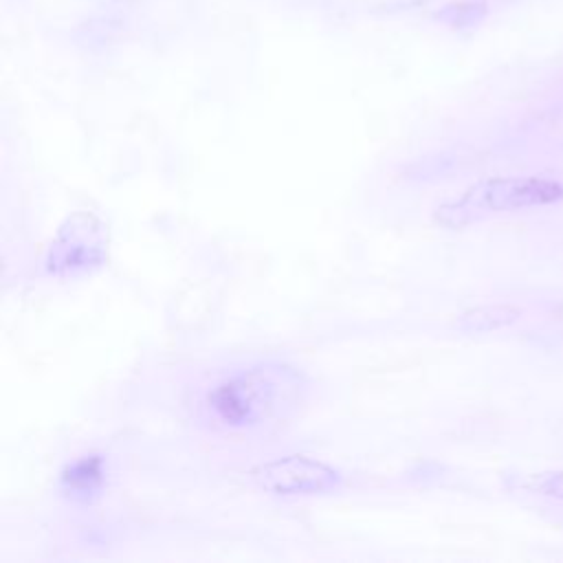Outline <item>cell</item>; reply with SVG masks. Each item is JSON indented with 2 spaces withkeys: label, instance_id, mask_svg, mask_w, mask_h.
Here are the masks:
<instances>
[{
  "label": "cell",
  "instance_id": "obj_1",
  "mask_svg": "<svg viewBox=\"0 0 563 563\" xmlns=\"http://www.w3.org/2000/svg\"><path fill=\"white\" fill-rule=\"evenodd\" d=\"M301 374L284 363H257L216 380L202 396L205 418L224 431H262L301 402Z\"/></svg>",
  "mask_w": 563,
  "mask_h": 563
},
{
  "label": "cell",
  "instance_id": "obj_2",
  "mask_svg": "<svg viewBox=\"0 0 563 563\" xmlns=\"http://www.w3.org/2000/svg\"><path fill=\"white\" fill-rule=\"evenodd\" d=\"M563 200V183L541 176H497L471 185L460 198L435 209V220L462 229L493 213L545 207Z\"/></svg>",
  "mask_w": 563,
  "mask_h": 563
},
{
  "label": "cell",
  "instance_id": "obj_3",
  "mask_svg": "<svg viewBox=\"0 0 563 563\" xmlns=\"http://www.w3.org/2000/svg\"><path fill=\"white\" fill-rule=\"evenodd\" d=\"M255 484L273 495H314L339 484V473L312 457L288 455L253 468Z\"/></svg>",
  "mask_w": 563,
  "mask_h": 563
},
{
  "label": "cell",
  "instance_id": "obj_4",
  "mask_svg": "<svg viewBox=\"0 0 563 563\" xmlns=\"http://www.w3.org/2000/svg\"><path fill=\"white\" fill-rule=\"evenodd\" d=\"M103 260V231L101 224L88 213H75L68 218L46 260V268L55 275L81 273L97 266Z\"/></svg>",
  "mask_w": 563,
  "mask_h": 563
},
{
  "label": "cell",
  "instance_id": "obj_5",
  "mask_svg": "<svg viewBox=\"0 0 563 563\" xmlns=\"http://www.w3.org/2000/svg\"><path fill=\"white\" fill-rule=\"evenodd\" d=\"M103 482V462L97 455L90 457H81L73 464L66 466V471L62 473V484L66 490H70L73 495H90L95 493Z\"/></svg>",
  "mask_w": 563,
  "mask_h": 563
},
{
  "label": "cell",
  "instance_id": "obj_6",
  "mask_svg": "<svg viewBox=\"0 0 563 563\" xmlns=\"http://www.w3.org/2000/svg\"><path fill=\"white\" fill-rule=\"evenodd\" d=\"M519 314H521V310H517L512 306H484V308H475V310L466 312L460 319V328L466 332H488V330L512 323Z\"/></svg>",
  "mask_w": 563,
  "mask_h": 563
},
{
  "label": "cell",
  "instance_id": "obj_7",
  "mask_svg": "<svg viewBox=\"0 0 563 563\" xmlns=\"http://www.w3.org/2000/svg\"><path fill=\"white\" fill-rule=\"evenodd\" d=\"M534 488L543 495L563 499V471H554V473H543L534 479Z\"/></svg>",
  "mask_w": 563,
  "mask_h": 563
}]
</instances>
